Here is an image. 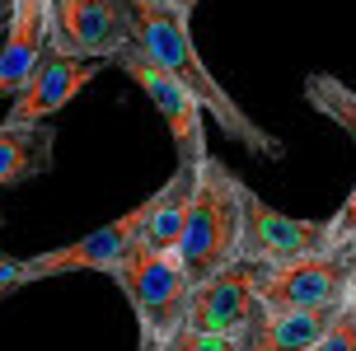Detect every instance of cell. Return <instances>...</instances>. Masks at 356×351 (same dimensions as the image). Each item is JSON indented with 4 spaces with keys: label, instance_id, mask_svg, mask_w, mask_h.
Returning a JSON list of instances; mask_svg holds the SVG:
<instances>
[{
    "label": "cell",
    "instance_id": "obj_1",
    "mask_svg": "<svg viewBox=\"0 0 356 351\" xmlns=\"http://www.w3.org/2000/svg\"><path fill=\"white\" fill-rule=\"evenodd\" d=\"M127 5H131V24H136V47L193 94L220 136H230L234 145H244L263 159H282V140L253 122V113H244L230 99V89L207 70V61L193 42V15L174 10L169 0H127Z\"/></svg>",
    "mask_w": 356,
    "mask_h": 351
},
{
    "label": "cell",
    "instance_id": "obj_2",
    "mask_svg": "<svg viewBox=\"0 0 356 351\" xmlns=\"http://www.w3.org/2000/svg\"><path fill=\"white\" fill-rule=\"evenodd\" d=\"M244 193H249L244 178L234 174L225 159L211 155L193 169V206H188V225H183V239H178V253H174L188 286L239 263Z\"/></svg>",
    "mask_w": 356,
    "mask_h": 351
},
{
    "label": "cell",
    "instance_id": "obj_3",
    "mask_svg": "<svg viewBox=\"0 0 356 351\" xmlns=\"http://www.w3.org/2000/svg\"><path fill=\"white\" fill-rule=\"evenodd\" d=\"M258 309L267 314H314V309H347L356 291V258L319 253L296 263H253Z\"/></svg>",
    "mask_w": 356,
    "mask_h": 351
},
{
    "label": "cell",
    "instance_id": "obj_4",
    "mask_svg": "<svg viewBox=\"0 0 356 351\" xmlns=\"http://www.w3.org/2000/svg\"><path fill=\"white\" fill-rule=\"evenodd\" d=\"M108 277L127 295L131 314L141 323V337L169 342L183 328V309H188V291L193 286H188L174 253H150V248L131 244L118 263L108 267Z\"/></svg>",
    "mask_w": 356,
    "mask_h": 351
},
{
    "label": "cell",
    "instance_id": "obj_5",
    "mask_svg": "<svg viewBox=\"0 0 356 351\" xmlns=\"http://www.w3.org/2000/svg\"><path fill=\"white\" fill-rule=\"evenodd\" d=\"M108 66H118L127 80H136V85H141V94L150 99V108L164 117L169 136H174L178 164L197 169L202 159H211V145H207V113H202V104L178 85L174 75H164V70L155 66L136 42H127L118 56H108Z\"/></svg>",
    "mask_w": 356,
    "mask_h": 351
},
{
    "label": "cell",
    "instance_id": "obj_6",
    "mask_svg": "<svg viewBox=\"0 0 356 351\" xmlns=\"http://www.w3.org/2000/svg\"><path fill=\"white\" fill-rule=\"evenodd\" d=\"M333 248H338L333 220H296L267 206L258 193H244V248H239L244 263H296Z\"/></svg>",
    "mask_w": 356,
    "mask_h": 351
},
{
    "label": "cell",
    "instance_id": "obj_7",
    "mask_svg": "<svg viewBox=\"0 0 356 351\" xmlns=\"http://www.w3.org/2000/svg\"><path fill=\"white\" fill-rule=\"evenodd\" d=\"M52 38L75 61L118 56L127 42H136L131 5L127 0H52Z\"/></svg>",
    "mask_w": 356,
    "mask_h": 351
},
{
    "label": "cell",
    "instance_id": "obj_8",
    "mask_svg": "<svg viewBox=\"0 0 356 351\" xmlns=\"http://www.w3.org/2000/svg\"><path fill=\"white\" fill-rule=\"evenodd\" d=\"M253 263H239L216 272V277L197 281L188 291V309H183V328L193 333H220V337H234L244 342L253 314H258V291H253Z\"/></svg>",
    "mask_w": 356,
    "mask_h": 351
},
{
    "label": "cell",
    "instance_id": "obj_9",
    "mask_svg": "<svg viewBox=\"0 0 356 351\" xmlns=\"http://www.w3.org/2000/svg\"><path fill=\"white\" fill-rule=\"evenodd\" d=\"M99 61H75V56H66V47L56 42V38H47V47H42V61L33 66V75H29V85L19 89L15 99H10V113H5V122L15 126H29V122H47L52 113H61V108L71 104L75 94L99 75Z\"/></svg>",
    "mask_w": 356,
    "mask_h": 351
},
{
    "label": "cell",
    "instance_id": "obj_10",
    "mask_svg": "<svg viewBox=\"0 0 356 351\" xmlns=\"http://www.w3.org/2000/svg\"><path fill=\"white\" fill-rule=\"evenodd\" d=\"M136 229H141V206L127 211V215H118V220L104 225V229L80 234V239L66 244V248H52V253L29 258V263H24V277L29 281H47V277H61V272H108L127 248L136 244Z\"/></svg>",
    "mask_w": 356,
    "mask_h": 351
},
{
    "label": "cell",
    "instance_id": "obj_11",
    "mask_svg": "<svg viewBox=\"0 0 356 351\" xmlns=\"http://www.w3.org/2000/svg\"><path fill=\"white\" fill-rule=\"evenodd\" d=\"M47 38H52V0H10V19L0 33V104H10L29 85Z\"/></svg>",
    "mask_w": 356,
    "mask_h": 351
},
{
    "label": "cell",
    "instance_id": "obj_12",
    "mask_svg": "<svg viewBox=\"0 0 356 351\" xmlns=\"http://www.w3.org/2000/svg\"><path fill=\"white\" fill-rule=\"evenodd\" d=\"M188 206H193V169L178 164L160 193L141 202L136 244L150 248V253H178V239H183V225H188Z\"/></svg>",
    "mask_w": 356,
    "mask_h": 351
},
{
    "label": "cell",
    "instance_id": "obj_13",
    "mask_svg": "<svg viewBox=\"0 0 356 351\" xmlns=\"http://www.w3.org/2000/svg\"><path fill=\"white\" fill-rule=\"evenodd\" d=\"M52 145L56 131L52 122H0V188H19L29 178H42L52 169Z\"/></svg>",
    "mask_w": 356,
    "mask_h": 351
},
{
    "label": "cell",
    "instance_id": "obj_14",
    "mask_svg": "<svg viewBox=\"0 0 356 351\" xmlns=\"http://www.w3.org/2000/svg\"><path fill=\"white\" fill-rule=\"evenodd\" d=\"M338 314L342 309H314V314H267V309H258L249 333H244V351H309L333 328Z\"/></svg>",
    "mask_w": 356,
    "mask_h": 351
},
{
    "label": "cell",
    "instance_id": "obj_15",
    "mask_svg": "<svg viewBox=\"0 0 356 351\" xmlns=\"http://www.w3.org/2000/svg\"><path fill=\"white\" fill-rule=\"evenodd\" d=\"M305 99H309L314 113L338 122L356 145V89L352 85H342L338 75H305Z\"/></svg>",
    "mask_w": 356,
    "mask_h": 351
},
{
    "label": "cell",
    "instance_id": "obj_16",
    "mask_svg": "<svg viewBox=\"0 0 356 351\" xmlns=\"http://www.w3.org/2000/svg\"><path fill=\"white\" fill-rule=\"evenodd\" d=\"M164 351H244V342H234V337H220V333H193V328H178Z\"/></svg>",
    "mask_w": 356,
    "mask_h": 351
},
{
    "label": "cell",
    "instance_id": "obj_17",
    "mask_svg": "<svg viewBox=\"0 0 356 351\" xmlns=\"http://www.w3.org/2000/svg\"><path fill=\"white\" fill-rule=\"evenodd\" d=\"M309 351H356V323H352V309H342L338 318H333V328L314 342Z\"/></svg>",
    "mask_w": 356,
    "mask_h": 351
},
{
    "label": "cell",
    "instance_id": "obj_18",
    "mask_svg": "<svg viewBox=\"0 0 356 351\" xmlns=\"http://www.w3.org/2000/svg\"><path fill=\"white\" fill-rule=\"evenodd\" d=\"M19 286H29L24 263H19V258H10V253H0V300L10 295V291H19Z\"/></svg>",
    "mask_w": 356,
    "mask_h": 351
},
{
    "label": "cell",
    "instance_id": "obj_19",
    "mask_svg": "<svg viewBox=\"0 0 356 351\" xmlns=\"http://www.w3.org/2000/svg\"><path fill=\"white\" fill-rule=\"evenodd\" d=\"M333 234H338V244L356 234V188H352V197L338 206V215H333Z\"/></svg>",
    "mask_w": 356,
    "mask_h": 351
},
{
    "label": "cell",
    "instance_id": "obj_20",
    "mask_svg": "<svg viewBox=\"0 0 356 351\" xmlns=\"http://www.w3.org/2000/svg\"><path fill=\"white\" fill-rule=\"evenodd\" d=\"M333 253H342V258H356V234H352V239H342V244L333 248Z\"/></svg>",
    "mask_w": 356,
    "mask_h": 351
},
{
    "label": "cell",
    "instance_id": "obj_21",
    "mask_svg": "<svg viewBox=\"0 0 356 351\" xmlns=\"http://www.w3.org/2000/svg\"><path fill=\"white\" fill-rule=\"evenodd\" d=\"M136 351H164V342H160V337H141V347H136Z\"/></svg>",
    "mask_w": 356,
    "mask_h": 351
},
{
    "label": "cell",
    "instance_id": "obj_22",
    "mask_svg": "<svg viewBox=\"0 0 356 351\" xmlns=\"http://www.w3.org/2000/svg\"><path fill=\"white\" fill-rule=\"evenodd\" d=\"M169 5H174V10H183V15H193V10H197V0H169Z\"/></svg>",
    "mask_w": 356,
    "mask_h": 351
},
{
    "label": "cell",
    "instance_id": "obj_23",
    "mask_svg": "<svg viewBox=\"0 0 356 351\" xmlns=\"http://www.w3.org/2000/svg\"><path fill=\"white\" fill-rule=\"evenodd\" d=\"M5 19H10V0H0V33H5Z\"/></svg>",
    "mask_w": 356,
    "mask_h": 351
}]
</instances>
